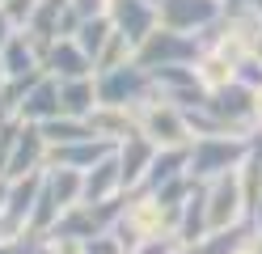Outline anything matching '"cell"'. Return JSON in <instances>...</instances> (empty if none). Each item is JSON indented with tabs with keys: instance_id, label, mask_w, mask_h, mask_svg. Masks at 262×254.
Here are the masks:
<instances>
[{
	"instance_id": "cell-1",
	"label": "cell",
	"mask_w": 262,
	"mask_h": 254,
	"mask_svg": "<svg viewBox=\"0 0 262 254\" xmlns=\"http://www.w3.org/2000/svg\"><path fill=\"white\" fill-rule=\"evenodd\" d=\"M178 212L182 208H169L161 195L152 191H127L123 199V216H119V225H114V233H119V242L131 250V246H140V242H148V237H165L178 229Z\"/></svg>"
},
{
	"instance_id": "cell-2",
	"label": "cell",
	"mask_w": 262,
	"mask_h": 254,
	"mask_svg": "<svg viewBox=\"0 0 262 254\" xmlns=\"http://www.w3.org/2000/svg\"><path fill=\"white\" fill-rule=\"evenodd\" d=\"M250 157V140L241 135H203V140L190 144V182H216L224 174H237Z\"/></svg>"
},
{
	"instance_id": "cell-3",
	"label": "cell",
	"mask_w": 262,
	"mask_h": 254,
	"mask_svg": "<svg viewBox=\"0 0 262 254\" xmlns=\"http://www.w3.org/2000/svg\"><path fill=\"white\" fill-rule=\"evenodd\" d=\"M97 106H119V110H140L144 102L157 97V81L148 68H140L136 60L123 68H106L97 72Z\"/></svg>"
},
{
	"instance_id": "cell-4",
	"label": "cell",
	"mask_w": 262,
	"mask_h": 254,
	"mask_svg": "<svg viewBox=\"0 0 262 254\" xmlns=\"http://www.w3.org/2000/svg\"><path fill=\"white\" fill-rule=\"evenodd\" d=\"M199 55H203V47H199L194 34H178V30H165V26H157L148 38L136 47V64L148 68V72H161V68H190V64H199Z\"/></svg>"
},
{
	"instance_id": "cell-5",
	"label": "cell",
	"mask_w": 262,
	"mask_h": 254,
	"mask_svg": "<svg viewBox=\"0 0 262 254\" xmlns=\"http://www.w3.org/2000/svg\"><path fill=\"white\" fill-rule=\"evenodd\" d=\"M136 123H140V135H148L157 148H190L194 144V131L186 123V110H178L173 102H165L161 93L136 110Z\"/></svg>"
},
{
	"instance_id": "cell-6",
	"label": "cell",
	"mask_w": 262,
	"mask_h": 254,
	"mask_svg": "<svg viewBox=\"0 0 262 254\" xmlns=\"http://www.w3.org/2000/svg\"><path fill=\"white\" fill-rule=\"evenodd\" d=\"M207 110L220 119V127H224L228 135H241V140H250V135L262 127V123H258V93L245 89L241 81L216 89V93L207 97Z\"/></svg>"
},
{
	"instance_id": "cell-7",
	"label": "cell",
	"mask_w": 262,
	"mask_h": 254,
	"mask_svg": "<svg viewBox=\"0 0 262 254\" xmlns=\"http://www.w3.org/2000/svg\"><path fill=\"white\" fill-rule=\"evenodd\" d=\"M203 191H207V225H211V233L250 225V199L241 191V174H224L216 182H203Z\"/></svg>"
},
{
	"instance_id": "cell-8",
	"label": "cell",
	"mask_w": 262,
	"mask_h": 254,
	"mask_svg": "<svg viewBox=\"0 0 262 254\" xmlns=\"http://www.w3.org/2000/svg\"><path fill=\"white\" fill-rule=\"evenodd\" d=\"M47 157H51V144H47L42 127H38V123H21L17 140H13L9 157H5L0 178L13 182V178H26V174H47Z\"/></svg>"
},
{
	"instance_id": "cell-9",
	"label": "cell",
	"mask_w": 262,
	"mask_h": 254,
	"mask_svg": "<svg viewBox=\"0 0 262 254\" xmlns=\"http://www.w3.org/2000/svg\"><path fill=\"white\" fill-rule=\"evenodd\" d=\"M157 17H161V26H165V30L199 34V30H207L211 22H220V17H224V5H220V0H161Z\"/></svg>"
},
{
	"instance_id": "cell-10",
	"label": "cell",
	"mask_w": 262,
	"mask_h": 254,
	"mask_svg": "<svg viewBox=\"0 0 262 254\" xmlns=\"http://www.w3.org/2000/svg\"><path fill=\"white\" fill-rule=\"evenodd\" d=\"M106 17H110V26L119 30L131 47H140V43L161 26L152 0H110V5H106Z\"/></svg>"
},
{
	"instance_id": "cell-11",
	"label": "cell",
	"mask_w": 262,
	"mask_h": 254,
	"mask_svg": "<svg viewBox=\"0 0 262 254\" xmlns=\"http://www.w3.org/2000/svg\"><path fill=\"white\" fill-rule=\"evenodd\" d=\"M42 72L55 76V81H80V76H97V68L76 47V38H55L51 51H47V60H42Z\"/></svg>"
},
{
	"instance_id": "cell-12",
	"label": "cell",
	"mask_w": 262,
	"mask_h": 254,
	"mask_svg": "<svg viewBox=\"0 0 262 254\" xmlns=\"http://www.w3.org/2000/svg\"><path fill=\"white\" fill-rule=\"evenodd\" d=\"M157 144L148 135H131V140L119 144V169H123V191H140L144 178H148V169L157 161Z\"/></svg>"
},
{
	"instance_id": "cell-13",
	"label": "cell",
	"mask_w": 262,
	"mask_h": 254,
	"mask_svg": "<svg viewBox=\"0 0 262 254\" xmlns=\"http://www.w3.org/2000/svg\"><path fill=\"white\" fill-rule=\"evenodd\" d=\"M114 152V144L106 140H80V144H63V148H51L47 157V169H76V174H89L93 165H102Z\"/></svg>"
},
{
	"instance_id": "cell-14",
	"label": "cell",
	"mask_w": 262,
	"mask_h": 254,
	"mask_svg": "<svg viewBox=\"0 0 262 254\" xmlns=\"http://www.w3.org/2000/svg\"><path fill=\"white\" fill-rule=\"evenodd\" d=\"M51 119H59V81L55 76H38L34 85H30V93L21 102V123H51Z\"/></svg>"
},
{
	"instance_id": "cell-15",
	"label": "cell",
	"mask_w": 262,
	"mask_h": 254,
	"mask_svg": "<svg viewBox=\"0 0 262 254\" xmlns=\"http://www.w3.org/2000/svg\"><path fill=\"white\" fill-rule=\"evenodd\" d=\"M42 178L47 174H26V178H13L9 182V203H5V220L13 229H26L30 216H34V203L42 195Z\"/></svg>"
},
{
	"instance_id": "cell-16",
	"label": "cell",
	"mask_w": 262,
	"mask_h": 254,
	"mask_svg": "<svg viewBox=\"0 0 262 254\" xmlns=\"http://www.w3.org/2000/svg\"><path fill=\"white\" fill-rule=\"evenodd\" d=\"M89 127L97 140H106L119 148L123 140H131V135H140V123H136V110H119V106H97L89 114Z\"/></svg>"
},
{
	"instance_id": "cell-17",
	"label": "cell",
	"mask_w": 262,
	"mask_h": 254,
	"mask_svg": "<svg viewBox=\"0 0 262 254\" xmlns=\"http://www.w3.org/2000/svg\"><path fill=\"white\" fill-rule=\"evenodd\" d=\"M123 191V169H119V148L110 152L102 165H93L85 174V199L80 203H106V199H119Z\"/></svg>"
},
{
	"instance_id": "cell-18",
	"label": "cell",
	"mask_w": 262,
	"mask_h": 254,
	"mask_svg": "<svg viewBox=\"0 0 262 254\" xmlns=\"http://www.w3.org/2000/svg\"><path fill=\"white\" fill-rule=\"evenodd\" d=\"M178 242L182 246H194V242H203V237L211 233V225H207V191L199 182H194V191L186 195V203H182V212H178Z\"/></svg>"
},
{
	"instance_id": "cell-19",
	"label": "cell",
	"mask_w": 262,
	"mask_h": 254,
	"mask_svg": "<svg viewBox=\"0 0 262 254\" xmlns=\"http://www.w3.org/2000/svg\"><path fill=\"white\" fill-rule=\"evenodd\" d=\"M186 169H190V148H161L152 169H148V178H144V191H165V186L190 178Z\"/></svg>"
},
{
	"instance_id": "cell-20",
	"label": "cell",
	"mask_w": 262,
	"mask_h": 254,
	"mask_svg": "<svg viewBox=\"0 0 262 254\" xmlns=\"http://www.w3.org/2000/svg\"><path fill=\"white\" fill-rule=\"evenodd\" d=\"M97 110V81L80 76V81H59V114L68 119H89Z\"/></svg>"
},
{
	"instance_id": "cell-21",
	"label": "cell",
	"mask_w": 262,
	"mask_h": 254,
	"mask_svg": "<svg viewBox=\"0 0 262 254\" xmlns=\"http://www.w3.org/2000/svg\"><path fill=\"white\" fill-rule=\"evenodd\" d=\"M42 135H47V144H51V148L80 144V140H97L93 127H89V119H68V114H59V119H51V123H42Z\"/></svg>"
},
{
	"instance_id": "cell-22",
	"label": "cell",
	"mask_w": 262,
	"mask_h": 254,
	"mask_svg": "<svg viewBox=\"0 0 262 254\" xmlns=\"http://www.w3.org/2000/svg\"><path fill=\"white\" fill-rule=\"evenodd\" d=\"M110 38H114L110 17H89V22H80V30H76V47L93 60V68H97V60H102V51H106Z\"/></svg>"
},
{
	"instance_id": "cell-23",
	"label": "cell",
	"mask_w": 262,
	"mask_h": 254,
	"mask_svg": "<svg viewBox=\"0 0 262 254\" xmlns=\"http://www.w3.org/2000/svg\"><path fill=\"white\" fill-rule=\"evenodd\" d=\"M245 237H250V225H241V229H220V233H207L203 242L186 246L182 254H233Z\"/></svg>"
},
{
	"instance_id": "cell-24",
	"label": "cell",
	"mask_w": 262,
	"mask_h": 254,
	"mask_svg": "<svg viewBox=\"0 0 262 254\" xmlns=\"http://www.w3.org/2000/svg\"><path fill=\"white\" fill-rule=\"evenodd\" d=\"M34 254H89V250H85V242H76V237L47 233V237H38V250Z\"/></svg>"
},
{
	"instance_id": "cell-25",
	"label": "cell",
	"mask_w": 262,
	"mask_h": 254,
	"mask_svg": "<svg viewBox=\"0 0 262 254\" xmlns=\"http://www.w3.org/2000/svg\"><path fill=\"white\" fill-rule=\"evenodd\" d=\"M186 246L178 242V233H165V237H148V242H140V246H131L127 254H182Z\"/></svg>"
},
{
	"instance_id": "cell-26",
	"label": "cell",
	"mask_w": 262,
	"mask_h": 254,
	"mask_svg": "<svg viewBox=\"0 0 262 254\" xmlns=\"http://www.w3.org/2000/svg\"><path fill=\"white\" fill-rule=\"evenodd\" d=\"M237 81L245 85V89H262V55H250V60H241L237 64Z\"/></svg>"
},
{
	"instance_id": "cell-27",
	"label": "cell",
	"mask_w": 262,
	"mask_h": 254,
	"mask_svg": "<svg viewBox=\"0 0 262 254\" xmlns=\"http://www.w3.org/2000/svg\"><path fill=\"white\" fill-rule=\"evenodd\" d=\"M0 9L9 13V22L17 26V30H26V26H30V17H34V9H38V0H5Z\"/></svg>"
},
{
	"instance_id": "cell-28",
	"label": "cell",
	"mask_w": 262,
	"mask_h": 254,
	"mask_svg": "<svg viewBox=\"0 0 262 254\" xmlns=\"http://www.w3.org/2000/svg\"><path fill=\"white\" fill-rule=\"evenodd\" d=\"M89 254H127V246L119 242V233H102V237H93V242H85Z\"/></svg>"
},
{
	"instance_id": "cell-29",
	"label": "cell",
	"mask_w": 262,
	"mask_h": 254,
	"mask_svg": "<svg viewBox=\"0 0 262 254\" xmlns=\"http://www.w3.org/2000/svg\"><path fill=\"white\" fill-rule=\"evenodd\" d=\"M72 13L80 17V22H89V17H106V5L110 0H68Z\"/></svg>"
},
{
	"instance_id": "cell-30",
	"label": "cell",
	"mask_w": 262,
	"mask_h": 254,
	"mask_svg": "<svg viewBox=\"0 0 262 254\" xmlns=\"http://www.w3.org/2000/svg\"><path fill=\"white\" fill-rule=\"evenodd\" d=\"M13 34H21V30H17V26L9 22V13H5V9H0V51L9 47V38H13Z\"/></svg>"
},
{
	"instance_id": "cell-31",
	"label": "cell",
	"mask_w": 262,
	"mask_h": 254,
	"mask_svg": "<svg viewBox=\"0 0 262 254\" xmlns=\"http://www.w3.org/2000/svg\"><path fill=\"white\" fill-rule=\"evenodd\" d=\"M17 233H26V229H13V225H9V220H5V216H0V242H5V237H17Z\"/></svg>"
},
{
	"instance_id": "cell-32",
	"label": "cell",
	"mask_w": 262,
	"mask_h": 254,
	"mask_svg": "<svg viewBox=\"0 0 262 254\" xmlns=\"http://www.w3.org/2000/svg\"><path fill=\"white\" fill-rule=\"evenodd\" d=\"M250 229L262 237V203H258V208H254V216H250Z\"/></svg>"
},
{
	"instance_id": "cell-33",
	"label": "cell",
	"mask_w": 262,
	"mask_h": 254,
	"mask_svg": "<svg viewBox=\"0 0 262 254\" xmlns=\"http://www.w3.org/2000/svg\"><path fill=\"white\" fill-rule=\"evenodd\" d=\"M224 13H245V0H220Z\"/></svg>"
},
{
	"instance_id": "cell-34",
	"label": "cell",
	"mask_w": 262,
	"mask_h": 254,
	"mask_svg": "<svg viewBox=\"0 0 262 254\" xmlns=\"http://www.w3.org/2000/svg\"><path fill=\"white\" fill-rule=\"evenodd\" d=\"M5 203H9V182L0 178V216H5Z\"/></svg>"
},
{
	"instance_id": "cell-35",
	"label": "cell",
	"mask_w": 262,
	"mask_h": 254,
	"mask_svg": "<svg viewBox=\"0 0 262 254\" xmlns=\"http://www.w3.org/2000/svg\"><path fill=\"white\" fill-rule=\"evenodd\" d=\"M245 9H250V13H258V17H262V0H245Z\"/></svg>"
},
{
	"instance_id": "cell-36",
	"label": "cell",
	"mask_w": 262,
	"mask_h": 254,
	"mask_svg": "<svg viewBox=\"0 0 262 254\" xmlns=\"http://www.w3.org/2000/svg\"><path fill=\"white\" fill-rule=\"evenodd\" d=\"M5 81H9V72H5V60H0V89H5Z\"/></svg>"
},
{
	"instance_id": "cell-37",
	"label": "cell",
	"mask_w": 262,
	"mask_h": 254,
	"mask_svg": "<svg viewBox=\"0 0 262 254\" xmlns=\"http://www.w3.org/2000/svg\"><path fill=\"white\" fill-rule=\"evenodd\" d=\"M258 123H262V89H258Z\"/></svg>"
},
{
	"instance_id": "cell-38",
	"label": "cell",
	"mask_w": 262,
	"mask_h": 254,
	"mask_svg": "<svg viewBox=\"0 0 262 254\" xmlns=\"http://www.w3.org/2000/svg\"><path fill=\"white\" fill-rule=\"evenodd\" d=\"M152 5H161V0H152Z\"/></svg>"
},
{
	"instance_id": "cell-39",
	"label": "cell",
	"mask_w": 262,
	"mask_h": 254,
	"mask_svg": "<svg viewBox=\"0 0 262 254\" xmlns=\"http://www.w3.org/2000/svg\"><path fill=\"white\" fill-rule=\"evenodd\" d=\"M0 5H5V0H0Z\"/></svg>"
}]
</instances>
